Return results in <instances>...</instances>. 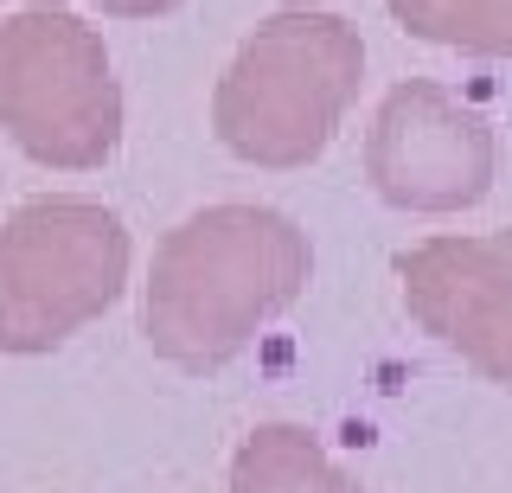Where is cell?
<instances>
[{
	"label": "cell",
	"mask_w": 512,
	"mask_h": 493,
	"mask_svg": "<svg viewBox=\"0 0 512 493\" xmlns=\"http://www.w3.org/2000/svg\"><path fill=\"white\" fill-rule=\"evenodd\" d=\"M314 276V244L269 205H205L173 225L141 289V333L154 359L180 372H218L295 308Z\"/></svg>",
	"instance_id": "obj_1"
},
{
	"label": "cell",
	"mask_w": 512,
	"mask_h": 493,
	"mask_svg": "<svg viewBox=\"0 0 512 493\" xmlns=\"http://www.w3.org/2000/svg\"><path fill=\"white\" fill-rule=\"evenodd\" d=\"M90 7L116 13V20H160V13H173L180 0H90Z\"/></svg>",
	"instance_id": "obj_9"
},
{
	"label": "cell",
	"mask_w": 512,
	"mask_h": 493,
	"mask_svg": "<svg viewBox=\"0 0 512 493\" xmlns=\"http://www.w3.org/2000/svg\"><path fill=\"white\" fill-rule=\"evenodd\" d=\"M500 148L474 103H461L448 84L410 77L378 103V122L365 135V180L397 212L448 218L487 199Z\"/></svg>",
	"instance_id": "obj_5"
},
{
	"label": "cell",
	"mask_w": 512,
	"mask_h": 493,
	"mask_svg": "<svg viewBox=\"0 0 512 493\" xmlns=\"http://www.w3.org/2000/svg\"><path fill=\"white\" fill-rule=\"evenodd\" d=\"M410 321L512 391V225L487 237H429L397 257Z\"/></svg>",
	"instance_id": "obj_6"
},
{
	"label": "cell",
	"mask_w": 512,
	"mask_h": 493,
	"mask_svg": "<svg viewBox=\"0 0 512 493\" xmlns=\"http://www.w3.org/2000/svg\"><path fill=\"white\" fill-rule=\"evenodd\" d=\"M128 289V231L109 205L45 193L0 225V353H52Z\"/></svg>",
	"instance_id": "obj_3"
},
{
	"label": "cell",
	"mask_w": 512,
	"mask_h": 493,
	"mask_svg": "<svg viewBox=\"0 0 512 493\" xmlns=\"http://www.w3.org/2000/svg\"><path fill=\"white\" fill-rule=\"evenodd\" d=\"M0 129L58 173H90L122 148L109 45L71 7H26L0 26Z\"/></svg>",
	"instance_id": "obj_4"
},
{
	"label": "cell",
	"mask_w": 512,
	"mask_h": 493,
	"mask_svg": "<svg viewBox=\"0 0 512 493\" xmlns=\"http://www.w3.org/2000/svg\"><path fill=\"white\" fill-rule=\"evenodd\" d=\"M410 39L468 58H512V0H384Z\"/></svg>",
	"instance_id": "obj_8"
},
{
	"label": "cell",
	"mask_w": 512,
	"mask_h": 493,
	"mask_svg": "<svg viewBox=\"0 0 512 493\" xmlns=\"http://www.w3.org/2000/svg\"><path fill=\"white\" fill-rule=\"evenodd\" d=\"M231 493H365L301 423H263L231 461Z\"/></svg>",
	"instance_id": "obj_7"
},
{
	"label": "cell",
	"mask_w": 512,
	"mask_h": 493,
	"mask_svg": "<svg viewBox=\"0 0 512 493\" xmlns=\"http://www.w3.org/2000/svg\"><path fill=\"white\" fill-rule=\"evenodd\" d=\"M365 84V39L340 13L282 7L237 45L218 77L212 129L250 167L295 173L327 154Z\"/></svg>",
	"instance_id": "obj_2"
}]
</instances>
